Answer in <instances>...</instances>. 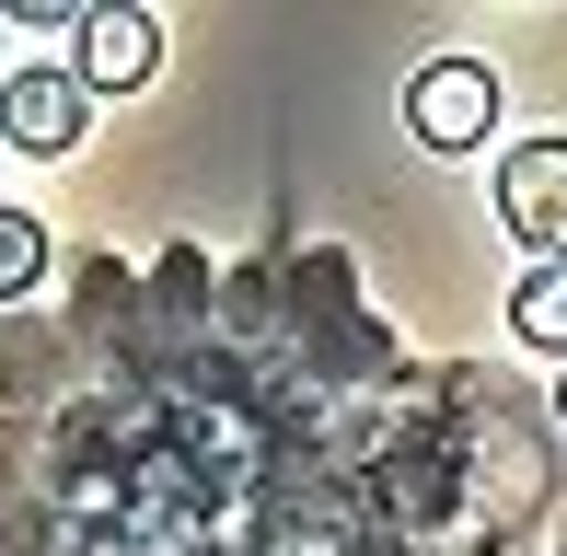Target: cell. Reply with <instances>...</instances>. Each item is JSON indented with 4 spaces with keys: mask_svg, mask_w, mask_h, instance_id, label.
Masks as SVG:
<instances>
[{
    "mask_svg": "<svg viewBox=\"0 0 567 556\" xmlns=\"http://www.w3.org/2000/svg\"><path fill=\"white\" fill-rule=\"evenodd\" d=\"M498 220L533 244V267H567V140H522L498 163Z\"/></svg>",
    "mask_w": 567,
    "mask_h": 556,
    "instance_id": "7a4b0ae2",
    "label": "cell"
},
{
    "mask_svg": "<svg viewBox=\"0 0 567 556\" xmlns=\"http://www.w3.org/2000/svg\"><path fill=\"white\" fill-rule=\"evenodd\" d=\"M151 59H163V23L127 12V0H93V12H82V47H70V82H82V93H140Z\"/></svg>",
    "mask_w": 567,
    "mask_h": 556,
    "instance_id": "5b68a950",
    "label": "cell"
},
{
    "mask_svg": "<svg viewBox=\"0 0 567 556\" xmlns=\"http://www.w3.org/2000/svg\"><path fill=\"white\" fill-rule=\"evenodd\" d=\"M0 35H12V23H0Z\"/></svg>",
    "mask_w": 567,
    "mask_h": 556,
    "instance_id": "30bf717a",
    "label": "cell"
},
{
    "mask_svg": "<svg viewBox=\"0 0 567 556\" xmlns=\"http://www.w3.org/2000/svg\"><path fill=\"white\" fill-rule=\"evenodd\" d=\"M556 429H567V371H556Z\"/></svg>",
    "mask_w": 567,
    "mask_h": 556,
    "instance_id": "ba28073f",
    "label": "cell"
},
{
    "mask_svg": "<svg viewBox=\"0 0 567 556\" xmlns=\"http://www.w3.org/2000/svg\"><path fill=\"white\" fill-rule=\"evenodd\" d=\"M509 337L545 348V360H567V267H533L522 290H509Z\"/></svg>",
    "mask_w": 567,
    "mask_h": 556,
    "instance_id": "8992f818",
    "label": "cell"
},
{
    "mask_svg": "<svg viewBox=\"0 0 567 556\" xmlns=\"http://www.w3.org/2000/svg\"><path fill=\"white\" fill-rule=\"evenodd\" d=\"M47 278V220L35 209H0V301H23Z\"/></svg>",
    "mask_w": 567,
    "mask_h": 556,
    "instance_id": "52a82bcc",
    "label": "cell"
},
{
    "mask_svg": "<svg viewBox=\"0 0 567 556\" xmlns=\"http://www.w3.org/2000/svg\"><path fill=\"white\" fill-rule=\"evenodd\" d=\"M82 116H93V93L70 82V70H12V82H0V140H12L23 163L82 151Z\"/></svg>",
    "mask_w": 567,
    "mask_h": 556,
    "instance_id": "277c9868",
    "label": "cell"
},
{
    "mask_svg": "<svg viewBox=\"0 0 567 556\" xmlns=\"http://www.w3.org/2000/svg\"><path fill=\"white\" fill-rule=\"evenodd\" d=\"M556 556H567V534H556Z\"/></svg>",
    "mask_w": 567,
    "mask_h": 556,
    "instance_id": "9c48e42d",
    "label": "cell"
},
{
    "mask_svg": "<svg viewBox=\"0 0 567 556\" xmlns=\"http://www.w3.org/2000/svg\"><path fill=\"white\" fill-rule=\"evenodd\" d=\"M405 128H417L429 151H475L486 128H498V82H486L475 59H429L417 82H405Z\"/></svg>",
    "mask_w": 567,
    "mask_h": 556,
    "instance_id": "3957f363",
    "label": "cell"
},
{
    "mask_svg": "<svg viewBox=\"0 0 567 556\" xmlns=\"http://www.w3.org/2000/svg\"><path fill=\"white\" fill-rule=\"evenodd\" d=\"M545 511V394L417 371L337 244L244 256L209 337L0 325V556H509Z\"/></svg>",
    "mask_w": 567,
    "mask_h": 556,
    "instance_id": "6da1fadb",
    "label": "cell"
}]
</instances>
